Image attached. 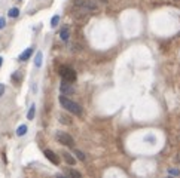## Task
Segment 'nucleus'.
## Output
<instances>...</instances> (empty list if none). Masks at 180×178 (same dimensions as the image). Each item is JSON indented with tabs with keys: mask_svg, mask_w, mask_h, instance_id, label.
<instances>
[{
	"mask_svg": "<svg viewBox=\"0 0 180 178\" xmlns=\"http://www.w3.org/2000/svg\"><path fill=\"white\" fill-rule=\"evenodd\" d=\"M60 104L66 109V110H69L70 113H73V114H76V116H80L82 114V109H80V105L77 104V102L72 101L69 98H66V97H60Z\"/></svg>",
	"mask_w": 180,
	"mask_h": 178,
	"instance_id": "obj_1",
	"label": "nucleus"
},
{
	"mask_svg": "<svg viewBox=\"0 0 180 178\" xmlns=\"http://www.w3.org/2000/svg\"><path fill=\"white\" fill-rule=\"evenodd\" d=\"M75 6L84 9V10H88V12L97 10V3L94 0H75Z\"/></svg>",
	"mask_w": 180,
	"mask_h": 178,
	"instance_id": "obj_2",
	"label": "nucleus"
},
{
	"mask_svg": "<svg viewBox=\"0 0 180 178\" xmlns=\"http://www.w3.org/2000/svg\"><path fill=\"white\" fill-rule=\"evenodd\" d=\"M60 74H61V77H63L64 80H67V82H75V80H76V71L70 67H61Z\"/></svg>",
	"mask_w": 180,
	"mask_h": 178,
	"instance_id": "obj_3",
	"label": "nucleus"
},
{
	"mask_svg": "<svg viewBox=\"0 0 180 178\" xmlns=\"http://www.w3.org/2000/svg\"><path fill=\"white\" fill-rule=\"evenodd\" d=\"M57 140H58V143L66 145H73V143H75L73 136H70L67 132H58L57 134Z\"/></svg>",
	"mask_w": 180,
	"mask_h": 178,
	"instance_id": "obj_4",
	"label": "nucleus"
},
{
	"mask_svg": "<svg viewBox=\"0 0 180 178\" xmlns=\"http://www.w3.org/2000/svg\"><path fill=\"white\" fill-rule=\"evenodd\" d=\"M45 156L52 162V163H55V165H58L60 163V159H58V156L55 154V153L52 152V150H45Z\"/></svg>",
	"mask_w": 180,
	"mask_h": 178,
	"instance_id": "obj_5",
	"label": "nucleus"
},
{
	"mask_svg": "<svg viewBox=\"0 0 180 178\" xmlns=\"http://www.w3.org/2000/svg\"><path fill=\"white\" fill-rule=\"evenodd\" d=\"M60 91L63 95H72V93L75 92V89H73L72 86H69L67 83H63V85L60 86Z\"/></svg>",
	"mask_w": 180,
	"mask_h": 178,
	"instance_id": "obj_6",
	"label": "nucleus"
},
{
	"mask_svg": "<svg viewBox=\"0 0 180 178\" xmlns=\"http://www.w3.org/2000/svg\"><path fill=\"white\" fill-rule=\"evenodd\" d=\"M31 53H33V48H27L26 51L19 55V61H27V59L31 57Z\"/></svg>",
	"mask_w": 180,
	"mask_h": 178,
	"instance_id": "obj_7",
	"label": "nucleus"
},
{
	"mask_svg": "<svg viewBox=\"0 0 180 178\" xmlns=\"http://www.w3.org/2000/svg\"><path fill=\"white\" fill-rule=\"evenodd\" d=\"M63 157H64V160L67 162L69 165H75V163H76V159H75V157H72V154H70V153H63Z\"/></svg>",
	"mask_w": 180,
	"mask_h": 178,
	"instance_id": "obj_8",
	"label": "nucleus"
},
{
	"mask_svg": "<svg viewBox=\"0 0 180 178\" xmlns=\"http://www.w3.org/2000/svg\"><path fill=\"white\" fill-rule=\"evenodd\" d=\"M42 59H43L42 52H37V53H36V58H35V65L36 67H40V65H42Z\"/></svg>",
	"mask_w": 180,
	"mask_h": 178,
	"instance_id": "obj_9",
	"label": "nucleus"
},
{
	"mask_svg": "<svg viewBox=\"0 0 180 178\" xmlns=\"http://www.w3.org/2000/svg\"><path fill=\"white\" fill-rule=\"evenodd\" d=\"M26 134H27V126L26 125L18 126V129H17V135L18 136H22V135H26Z\"/></svg>",
	"mask_w": 180,
	"mask_h": 178,
	"instance_id": "obj_10",
	"label": "nucleus"
},
{
	"mask_svg": "<svg viewBox=\"0 0 180 178\" xmlns=\"http://www.w3.org/2000/svg\"><path fill=\"white\" fill-rule=\"evenodd\" d=\"M35 113H36V107L31 105L30 110H28V113H27V119H28V120H33V119H35Z\"/></svg>",
	"mask_w": 180,
	"mask_h": 178,
	"instance_id": "obj_11",
	"label": "nucleus"
},
{
	"mask_svg": "<svg viewBox=\"0 0 180 178\" xmlns=\"http://www.w3.org/2000/svg\"><path fill=\"white\" fill-rule=\"evenodd\" d=\"M9 17L10 18H17L18 15H19V9L18 8H12V9H9Z\"/></svg>",
	"mask_w": 180,
	"mask_h": 178,
	"instance_id": "obj_12",
	"label": "nucleus"
},
{
	"mask_svg": "<svg viewBox=\"0 0 180 178\" xmlns=\"http://www.w3.org/2000/svg\"><path fill=\"white\" fill-rule=\"evenodd\" d=\"M60 37L63 39V40H69V28H64V30H61Z\"/></svg>",
	"mask_w": 180,
	"mask_h": 178,
	"instance_id": "obj_13",
	"label": "nucleus"
},
{
	"mask_svg": "<svg viewBox=\"0 0 180 178\" xmlns=\"http://www.w3.org/2000/svg\"><path fill=\"white\" fill-rule=\"evenodd\" d=\"M58 22H60V17H58V15L52 17V19H51V27H57V26H58Z\"/></svg>",
	"mask_w": 180,
	"mask_h": 178,
	"instance_id": "obj_14",
	"label": "nucleus"
},
{
	"mask_svg": "<svg viewBox=\"0 0 180 178\" xmlns=\"http://www.w3.org/2000/svg\"><path fill=\"white\" fill-rule=\"evenodd\" d=\"M75 154H76V156H77V157H79V159H80L82 162H85V160H86L85 154H84V153L80 152V150H75Z\"/></svg>",
	"mask_w": 180,
	"mask_h": 178,
	"instance_id": "obj_15",
	"label": "nucleus"
},
{
	"mask_svg": "<svg viewBox=\"0 0 180 178\" xmlns=\"http://www.w3.org/2000/svg\"><path fill=\"white\" fill-rule=\"evenodd\" d=\"M60 120L63 122V123H67V125H70V123H72V120H70L69 116H64V114H61V116H60Z\"/></svg>",
	"mask_w": 180,
	"mask_h": 178,
	"instance_id": "obj_16",
	"label": "nucleus"
},
{
	"mask_svg": "<svg viewBox=\"0 0 180 178\" xmlns=\"http://www.w3.org/2000/svg\"><path fill=\"white\" fill-rule=\"evenodd\" d=\"M168 174L176 177V175H179V174H180V171H179V169H168Z\"/></svg>",
	"mask_w": 180,
	"mask_h": 178,
	"instance_id": "obj_17",
	"label": "nucleus"
},
{
	"mask_svg": "<svg viewBox=\"0 0 180 178\" xmlns=\"http://www.w3.org/2000/svg\"><path fill=\"white\" fill-rule=\"evenodd\" d=\"M5 26H6V19L5 18H0V30L5 28Z\"/></svg>",
	"mask_w": 180,
	"mask_h": 178,
	"instance_id": "obj_18",
	"label": "nucleus"
},
{
	"mask_svg": "<svg viewBox=\"0 0 180 178\" xmlns=\"http://www.w3.org/2000/svg\"><path fill=\"white\" fill-rule=\"evenodd\" d=\"M70 175H72V177H80V174H79V172H77V171H70Z\"/></svg>",
	"mask_w": 180,
	"mask_h": 178,
	"instance_id": "obj_19",
	"label": "nucleus"
},
{
	"mask_svg": "<svg viewBox=\"0 0 180 178\" xmlns=\"http://www.w3.org/2000/svg\"><path fill=\"white\" fill-rule=\"evenodd\" d=\"M3 93H5V85H2V83H0V97H2Z\"/></svg>",
	"mask_w": 180,
	"mask_h": 178,
	"instance_id": "obj_20",
	"label": "nucleus"
},
{
	"mask_svg": "<svg viewBox=\"0 0 180 178\" xmlns=\"http://www.w3.org/2000/svg\"><path fill=\"white\" fill-rule=\"evenodd\" d=\"M2 62H3V58H2V57H0V65H2Z\"/></svg>",
	"mask_w": 180,
	"mask_h": 178,
	"instance_id": "obj_21",
	"label": "nucleus"
}]
</instances>
